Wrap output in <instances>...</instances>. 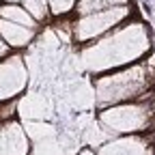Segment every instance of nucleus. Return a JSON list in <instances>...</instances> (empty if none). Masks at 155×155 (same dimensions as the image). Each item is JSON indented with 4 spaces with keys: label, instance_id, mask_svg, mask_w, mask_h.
Here are the masks:
<instances>
[{
    "label": "nucleus",
    "instance_id": "obj_1",
    "mask_svg": "<svg viewBox=\"0 0 155 155\" xmlns=\"http://www.w3.org/2000/svg\"><path fill=\"white\" fill-rule=\"evenodd\" d=\"M149 50V35L142 24H121L106 32V39L97 41L93 48L84 50V61L91 69L101 71L108 67H119L125 63H134Z\"/></svg>",
    "mask_w": 155,
    "mask_h": 155
},
{
    "label": "nucleus",
    "instance_id": "obj_2",
    "mask_svg": "<svg viewBox=\"0 0 155 155\" xmlns=\"http://www.w3.org/2000/svg\"><path fill=\"white\" fill-rule=\"evenodd\" d=\"M153 82V73L149 69V63H138L129 69L116 71L112 75H104L97 80V101L101 104H125L136 101L144 97Z\"/></svg>",
    "mask_w": 155,
    "mask_h": 155
},
{
    "label": "nucleus",
    "instance_id": "obj_3",
    "mask_svg": "<svg viewBox=\"0 0 155 155\" xmlns=\"http://www.w3.org/2000/svg\"><path fill=\"white\" fill-rule=\"evenodd\" d=\"M151 116L153 112L147 104L125 101V104H114L112 108L104 110L99 114V121L104 127L116 134H138L151 125Z\"/></svg>",
    "mask_w": 155,
    "mask_h": 155
},
{
    "label": "nucleus",
    "instance_id": "obj_4",
    "mask_svg": "<svg viewBox=\"0 0 155 155\" xmlns=\"http://www.w3.org/2000/svg\"><path fill=\"white\" fill-rule=\"evenodd\" d=\"M129 13L131 11H129L127 5H119V7H110V9H101V11H93V13L80 15L78 22L73 24L75 39L80 43H86L91 39H99L106 32H110L112 28L121 26L129 17Z\"/></svg>",
    "mask_w": 155,
    "mask_h": 155
},
{
    "label": "nucleus",
    "instance_id": "obj_5",
    "mask_svg": "<svg viewBox=\"0 0 155 155\" xmlns=\"http://www.w3.org/2000/svg\"><path fill=\"white\" fill-rule=\"evenodd\" d=\"M26 86V71L19 56L5 58L0 63V101L13 99Z\"/></svg>",
    "mask_w": 155,
    "mask_h": 155
},
{
    "label": "nucleus",
    "instance_id": "obj_6",
    "mask_svg": "<svg viewBox=\"0 0 155 155\" xmlns=\"http://www.w3.org/2000/svg\"><path fill=\"white\" fill-rule=\"evenodd\" d=\"M28 138L15 121L0 123V155H26Z\"/></svg>",
    "mask_w": 155,
    "mask_h": 155
},
{
    "label": "nucleus",
    "instance_id": "obj_7",
    "mask_svg": "<svg viewBox=\"0 0 155 155\" xmlns=\"http://www.w3.org/2000/svg\"><path fill=\"white\" fill-rule=\"evenodd\" d=\"M97 155H151V144L144 138L129 136V138H116L104 144Z\"/></svg>",
    "mask_w": 155,
    "mask_h": 155
},
{
    "label": "nucleus",
    "instance_id": "obj_8",
    "mask_svg": "<svg viewBox=\"0 0 155 155\" xmlns=\"http://www.w3.org/2000/svg\"><path fill=\"white\" fill-rule=\"evenodd\" d=\"M0 37H2V41L9 48H24V45H28L32 41L35 30L0 17Z\"/></svg>",
    "mask_w": 155,
    "mask_h": 155
},
{
    "label": "nucleus",
    "instance_id": "obj_9",
    "mask_svg": "<svg viewBox=\"0 0 155 155\" xmlns=\"http://www.w3.org/2000/svg\"><path fill=\"white\" fill-rule=\"evenodd\" d=\"M0 17L15 22V24H22L26 28H32V30H37V26H39V22L19 2H2L0 5Z\"/></svg>",
    "mask_w": 155,
    "mask_h": 155
},
{
    "label": "nucleus",
    "instance_id": "obj_10",
    "mask_svg": "<svg viewBox=\"0 0 155 155\" xmlns=\"http://www.w3.org/2000/svg\"><path fill=\"white\" fill-rule=\"evenodd\" d=\"M129 0H78L75 5V13L78 15H86L93 11H101V9H110V7H119V5H127Z\"/></svg>",
    "mask_w": 155,
    "mask_h": 155
},
{
    "label": "nucleus",
    "instance_id": "obj_11",
    "mask_svg": "<svg viewBox=\"0 0 155 155\" xmlns=\"http://www.w3.org/2000/svg\"><path fill=\"white\" fill-rule=\"evenodd\" d=\"M22 5L37 22H45L50 17V9H48V0H22Z\"/></svg>",
    "mask_w": 155,
    "mask_h": 155
},
{
    "label": "nucleus",
    "instance_id": "obj_12",
    "mask_svg": "<svg viewBox=\"0 0 155 155\" xmlns=\"http://www.w3.org/2000/svg\"><path fill=\"white\" fill-rule=\"evenodd\" d=\"M75 5H78V0H48L50 15H54V17L69 15L71 11H75Z\"/></svg>",
    "mask_w": 155,
    "mask_h": 155
},
{
    "label": "nucleus",
    "instance_id": "obj_13",
    "mask_svg": "<svg viewBox=\"0 0 155 155\" xmlns=\"http://www.w3.org/2000/svg\"><path fill=\"white\" fill-rule=\"evenodd\" d=\"M9 50H11V48H9V45L2 41V37H0V58H2V56H7V54H9Z\"/></svg>",
    "mask_w": 155,
    "mask_h": 155
},
{
    "label": "nucleus",
    "instance_id": "obj_14",
    "mask_svg": "<svg viewBox=\"0 0 155 155\" xmlns=\"http://www.w3.org/2000/svg\"><path fill=\"white\" fill-rule=\"evenodd\" d=\"M78 155H97V151H93V149L84 147V149H80V153H78Z\"/></svg>",
    "mask_w": 155,
    "mask_h": 155
},
{
    "label": "nucleus",
    "instance_id": "obj_15",
    "mask_svg": "<svg viewBox=\"0 0 155 155\" xmlns=\"http://www.w3.org/2000/svg\"><path fill=\"white\" fill-rule=\"evenodd\" d=\"M5 110H9V106H0V123H2V121L7 119V116H9V114H7Z\"/></svg>",
    "mask_w": 155,
    "mask_h": 155
},
{
    "label": "nucleus",
    "instance_id": "obj_16",
    "mask_svg": "<svg viewBox=\"0 0 155 155\" xmlns=\"http://www.w3.org/2000/svg\"><path fill=\"white\" fill-rule=\"evenodd\" d=\"M2 2H22V0H2Z\"/></svg>",
    "mask_w": 155,
    "mask_h": 155
},
{
    "label": "nucleus",
    "instance_id": "obj_17",
    "mask_svg": "<svg viewBox=\"0 0 155 155\" xmlns=\"http://www.w3.org/2000/svg\"><path fill=\"white\" fill-rule=\"evenodd\" d=\"M0 2H2V0H0Z\"/></svg>",
    "mask_w": 155,
    "mask_h": 155
}]
</instances>
